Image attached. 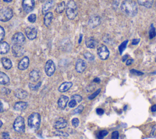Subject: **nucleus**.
I'll list each match as a JSON object with an SVG mask.
<instances>
[{"instance_id":"nucleus-35","label":"nucleus","mask_w":156,"mask_h":139,"mask_svg":"<svg viewBox=\"0 0 156 139\" xmlns=\"http://www.w3.org/2000/svg\"><path fill=\"white\" fill-rule=\"evenodd\" d=\"M72 99L75 100L77 102H80L82 100V98L79 95H74L72 97Z\"/></svg>"},{"instance_id":"nucleus-53","label":"nucleus","mask_w":156,"mask_h":139,"mask_svg":"<svg viewBox=\"0 0 156 139\" xmlns=\"http://www.w3.org/2000/svg\"><path fill=\"white\" fill-rule=\"evenodd\" d=\"M13 1V0H3V1L6 2V3H11Z\"/></svg>"},{"instance_id":"nucleus-32","label":"nucleus","mask_w":156,"mask_h":139,"mask_svg":"<svg viewBox=\"0 0 156 139\" xmlns=\"http://www.w3.org/2000/svg\"><path fill=\"white\" fill-rule=\"evenodd\" d=\"M156 35V32H155V29L154 27L153 24H151V29L150 30V39H153Z\"/></svg>"},{"instance_id":"nucleus-36","label":"nucleus","mask_w":156,"mask_h":139,"mask_svg":"<svg viewBox=\"0 0 156 139\" xmlns=\"http://www.w3.org/2000/svg\"><path fill=\"white\" fill-rule=\"evenodd\" d=\"M5 31L4 28L0 26V42H1L4 38Z\"/></svg>"},{"instance_id":"nucleus-16","label":"nucleus","mask_w":156,"mask_h":139,"mask_svg":"<svg viewBox=\"0 0 156 139\" xmlns=\"http://www.w3.org/2000/svg\"><path fill=\"white\" fill-rule=\"evenodd\" d=\"M69 98L67 96H64V95H62V96L60 97L58 100L57 104H58V106L59 108L64 109L66 108L67 106V103L68 102Z\"/></svg>"},{"instance_id":"nucleus-6","label":"nucleus","mask_w":156,"mask_h":139,"mask_svg":"<svg viewBox=\"0 0 156 139\" xmlns=\"http://www.w3.org/2000/svg\"><path fill=\"white\" fill-rule=\"evenodd\" d=\"M25 37L21 32H16L14 34L12 37V42L14 45H23L25 42Z\"/></svg>"},{"instance_id":"nucleus-12","label":"nucleus","mask_w":156,"mask_h":139,"mask_svg":"<svg viewBox=\"0 0 156 139\" xmlns=\"http://www.w3.org/2000/svg\"><path fill=\"white\" fill-rule=\"evenodd\" d=\"M86 68H87V64L83 59H79L77 60L75 66V68L77 72L81 73L85 71Z\"/></svg>"},{"instance_id":"nucleus-51","label":"nucleus","mask_w":156,"mask_h":139,"mask_svg":"<svg viewBox=\"0 0 156 139\" xmlns=\"http://www.w3.org/2000/svg\"><path fill=\"white\" fill-rule=\"evenodd\" d=\"M93 81L94 82H97V83H99V82H100V81H101V80H100V79H99V78H98V77H96V78H95V79L93 80Z\"/></svg>"},{"instance_id":"nucleus-20","label":"nucleus","mask_w":156,"mask_h":139,"mask_svg":"<svg viewBox=\"0 0 156 139\" xmlns=\"http://www.w3.org/2000/svg\"><path fill=\"white\" fill-rule=\"evenodd\" d=\"M10 49V46L6 42H0V54H4L7 53Z\"/></svg>"},{"instance_id":"nucleus-26","label":"nucleus","mask_w":156,"mask_h":139,"mask_svg":"<svg viewBox=\"0 0 156 139\" xmlns=\"http://www.w3.org/2000/svg\"><path fill=\"white\" fill-rule=\"evenodd\" d=\"M154 0H138V3L146 8H151L153 4Z\"/></svg>"},{"instance_id":"nucleus-41","label":"nucleus","mask_w":156,"mask_h":139,"mask_svg":"<svg viewBox=\"0 0 156 139\" xmlns=\"http://www.w3.org/2000/svg\"><path fill=\"white\" fill-rule=\"evenodd\" d=\"M151 136L152 137H156V125H155L152 130H151Z\"/></svg>"},{"instance_id":"nucleus-34","label":"nucleus","mask_w":156,"mask_h":139,"mask_svg":"<svg viewBox=\"0 0 156 139\" xmlns=\"http://www.w3.org/2000/svg\"><path fill=\"white\" fill-rule=\"evenodd\" d=\"M36 19H37V16L36 14H31L28 18V20L29 22L31 23H34L36 21Z\"/></svg>"},{"instance_id":"nucleus-24","label":"nucleus","mask_w":156,"mask_h":139,"mask_svg":"<svg viewBox=\"0 0 156 139\" xmlns=\"http://www.w3.org/2000/svg\"><path fill=\"white\" fill-rule=\"evenodd\" d=\"M27 106H28L27 102H23V101H19L15 104L14 109L16 110L21 111V110H24L27 107Z\"/></svg>"},{"instance_id":"nucleus-49","label":"nucleus","mask_w":156,"mask_h":139,"mask_svg":"<svg viewBox=\"0 0 156 139\" xmlns=\"http://www.w3.org/2000/svg\"><path fill=\"white\" fill-rule=\"evenodd\" d=\"M151 111L154 112H156V104H154V105H153L152 107H151Z\"/></svg>"},{"instance_id":"nucleus-38","label":"nucleus","mask_w":156,"mask_h":139,"mask_svg":"<svg viewBox=\"0 0 156 139\" xmlns=\"http://www.w3.org/2000/svg\"><path fill=\"white\" fill-rule=\"evenodd\" d=\"M101 92V89H98V90H97L95 92H94L93 94H92L91 95H90V96L89 97V100H93L94 99L95 97H97L98 95H99V93Z\"/></svg>"},{"instance_id":"nucleus-46","label":"nucleus","mask_w":156,"mask_h":139,"mask_svg":"<svg viewBox=\"0 0 156 139\" xmlns=\"http://www.w3.org/2000/svg\"><path fill=\"white\" fill-rule=\"evenodd\" d=\"M104 110L102 109H97V113L98 115H101L104 114Z\"/></svg>"},{"instance_id":"nucleus-30","label":"nucleus","mask_w":156,"mask_h":139,"mask_svg":"<svg viewBox=\"0 0 156 139\" xmlns=\"http://www.w3.org/2000/svg\"><path fill=\"white\" fill-rule=\"evenodd\" d=\"M127 43H128V40H125L119 46L118 49H119V51H120V54H122V53L124 51V50L126 49V48L127 47Z\"/></svg>"},{"instance_id":"nucleus-58","label":"nucleus","mask_w":156,"mask_h":139,"mask_svg":"<svg viewBox=\"0 0 156 139\" xmlns=\"http://www.w3.org/2000/svg\"><path fill=\"white\" fill-rule=\"evenodd\" d=\"M155 61H156V60H155Z\"/></svg>"},{"instance_id":"nucleus-52","label":"nucleus","mask_w":156,"mask_h":139,"mask_svg":"<svg viewBox=\"0 0 156 139\" xmlns=\"http://www.w3.org/2000/svg\"><path fill=\"white\" fill-rule=\"evenodd\" d=\"M127 55H125L123 57V59H122V60H123V62H125L126 61V60H127Z\"/></svg>"},{"instance_id":"nucleus-7","label":"nucleus","mask_w":156,"mask_h":139,"mask_svg":"<svg viewBox=\"0 0 156 139\" xmlns=\"http://www.w3.org/2000/svg\"><path fill=\"white\" fill-rule=\"evenodd\" d=\"M22 7L26 13H29L33 11L35 7V1L34 0H23Z\"/></svg>"},{"instance_id":"nucleus-1","label":"nucleus","mask_w":156,"mask_h":139,"mask_svg":"<svg viewBox=\"0 0 156 139\" xmlns=\"http://www.w3.org/2000/svg\"><path fill=\"white\" fill-rule=\"evenodd\" d=\"M121 10L129 16H134L137 14L138 7L133 0H125L121 5Z\"/></svg>"},{"instance_id":"nucleus-56","label":"nucleus","mask_w":156,"mask_h":139,"mask_svg":"<svg viewBox=\"0 0 156 139\" xmlns=\"http://www.w3.org/2000/svg\"><path fill=\"white\" fill-rule=\"evenodd\" d=\"M40 1L41 2H43V1H46V0H40Z\"/></svg>"},{"instance_id":"nucleus-47","label":"nucleus","mask_w":156,"mask_h":139,"mask_svg":"<svg viewBox=\"0 0 156 139\" xmlns=\"http://www.w3.org/2000/svg\"><path fill=\"white\" fill-rule=\"evenodd\" d=\"M2 136L3 138H9V135L7 133H4L2 134Z\"/></svg>"},{"instance_id":"nucleus-37","label":"nucleus","mask_w":156,"mask_h":139,"mask_svg":"<svg viewBox=\"0 0 156 139\" xmlns=\"http://www.w3.org/2000/svg\"><path fill=\"white\" fill-rule=\"evenodd\" d=\"M84 110V106L82 105H79V106H78L76 109L74 110V114H81V113Z\"/></svg>"},{"instance_id":"nucleus-8","label":"nucleus","mask_w":156,"mask_h":139,"mask_svg":"<svg viewBox=\"0 0 156 139\" xmlns=\"http://www.w3.org/2000/svg\"><path fill=\"white\" fill-rule=\"evenodd\" d=\"M97 53L101 60H106L109 58L110 52L106 46L101 45L98 48Z\"/></svg>"},{"instance_id":"nucleus-29","label":"nucleus","mask_w":156,"mask_h":139,"mask_svg":"<svg viewBox=\"0 0 156 139\" xmlns=\"http://www.w3.org/2000/svg\"><path fill=\"white\" fill-rule=\"evenodd\" d=\"M84 56L87 60H88L89 61H93L94 60V55L90 53V52H86V53L84 54Z\"/></svg>"},{"instance_id":"nucleus-25","label":"nucleus","mask_w":156,"mask_h":139,"mask_svg":"<svg viewBox=\"0 0 156 139\" xmlns=\"http://www.w3.org/2000/svg\"><path fill=\"white\" fill-rule=\"evenodd\" d=\"M1 63L4 68L6 70H9L12 68V63L11 62V60L6 57H3L1 60Z\"/></svg>"},{"instance_id":"nucleus-43","label":"nucleus","mask_w":156,"mask_h":139,"mask_svg":"<svg viewBox=\"0 0 156 139\" xmlns=\"http://www.w3.org/2000/svg\"><path fill=\"white\" fill-rule=\"evenodd\" d=\"M76 105V101L75 100H71V101L69 102V104H68L69 107H71V108H73V107H75Z\"/></svg>"},{"instance_id":"nucleus-15","label":"nucleus","mask_w":156,"mask_h":139,"mask_svg":"<svg viewBox=\"0 0 156 139\" xmlns=\"http://www.w3.org/2000/svg\"><path fill=\"white\" fill-rule=\"evenodd\" d=\"M101 23V19L98 16H94L89 20V25L92 28H94L99 25Z\"/></svg>"},{"instance_id":"nucleus-4","label":"nucleus","mask_w":156,"mask_h":139,"mask_svg":"<svg viewBox=\"0 0 156 139\" xmlns=\"http://www.w3.org/2000/svg\"><path fill=\"white\" fill-rule=\"evenodd\" d=\"M13 16V11L11 9L4 7L0 10V21L7 22L9 21Z\"/></svg>"},{"instance_id":"nucleus-48","label":"nucleus","mask_w":156,"mask_h":139,"mask_svg":"<svg viewBox=\"0 0 156 139\" xmlns=\"http://www.w3.org/2000/svg\"><path fill=\"white\" fill-rule=\"evenodd\" d=\"M133 61V60H131V59H129L127 60V62H126V65H131L132 64Z\"/></svg>"},{"instance_id":"nucleus-28","label":"nucleus","mask_w":156,"mask_h":139,"mask_svg":"<svg viewBox=\"0 0 156 139\" xmlns=\"http://www.w3.org/2000/svg\"><path fill=\"white\" fill-rule=\"evenodd\" d=\"M66 8V4L64 1H62L60 3H59L56 9V12L57 14H61L62 13Z\"/></svg>"},{"instance_id":"nucleus-18","label":"nucleus","mask_w":156,"mask_h":139,"mask_svg":"<svg viewBox=\"0 0 156 139\" xmlns=\"http://www.w3.org/2000/svg\"><path fill=\"white\" fill-rule=\"evenodd\" d=\"M67 126V121L63 118H59L54 123V128L57 129H60L66 128Z\"/></svg>"},{"instance_id":"nucleus-22","label":"nucleus","mask_w":156,"mask_h":139,"mask_svg":"<svg viewBox=\"0 0 156 139\" xmlns=\"http://www.w3.org/2000/svg\"><path fill=\"white\" fill-rule=\"evenodd\" d=\"M53 19V14L52 12H48L44 16V24L47 27H49Z\"/></svg>"},{"instance_id":"nucleus-19","label":"nucleus","mask_w":156,"mask_h":139,"mask_svg":"<svg viewBox=\"0 0 156 139\" xmlns=\"http://www.w3.org/2000/svg\"><path fill=\"white\" fill-rule=\"evenodd\" d=\"M40 77V72L36 70H34L31 71L29 73V79L31 81L36 82H37Z\"/></svg>"},{"instance_id":"nucleus-40","label":"nucleus","mask_w":156,"mask_h":139,"mask_svg":"<svg viewBox=\"0 0 156 139\" xmlns=\"http://www.w3.org/2000/svg\"><path fill=\"white\" fill-rule=\"evenodd\" d=\"M119 138V133L115 131L112 134V139H118Z\"/></svg>"},{"instance_id":"nucleus-21","label":"nucleus","mask_w":156,"mask_h":139,"mask_svg":"<svg viewBox=\"0 0 156 139\" xmlns=\"http://www.w3.org/2000/svg\"><path fill=\"white\" fill-rule=\"evenodd\" d=\"M73 85V83L71 82H65L60 85L59 87V91L60 92H65L70 89Z\"/></svg>"},{"instance_id":"nucleus-23","label":"nucleus","mask_w":156,"mask_h":139,"mask_svg":"<svg viewBox=\"0 0 156 139\" xmlns=\"http://www.w3.org/2000/svg\"><path fill=\"white\" fill-rule=\"evenodd\" d=\"M15 95L19 99H24L28 97V92L23 89H17L15 92Z\"/></svg>"},{"instance_id":"nucleus-2","label":"nucleus","mask_w":156,"mask_h":139,"mask_svg":"<svg viewBox=\"0 0 156 139\" xmlns=\"http://www.w3.org/2000/svg\"><path fill=\"white\" fill-rule=\"evenodd\" d=\"M28 126L31 129L35 130V131H37L41 123L40 115L37 112L32 113L28 118Z\"/></svg>"},{"instance_id":"nucleus-44","label":"nucleus","mask_w":156,"mask_h":139,"mask_svg":"<svg viewBox=\"0 0 156 139\" xmlns=\"http://www.w3.org/2000/svg\"><path fill=\"white\" fill-rule=\"evenodd\" d=\"M56 135H60V136H64V137H68V135L67 133H64V132H60V131H56Z\"/></svg>"},{"instance_id":"nucleus-39","label":"nucleus","mask_w":156,"mask_h":139,"mask_svg":"<svg viewBox=\"0 0 156 139\" xmlns=\"http://www.w3.org/2000/svg\"><path fill=\"white\" fill-rule=\"evenodd\" d=\"M72 125L74 128H77L78 126H79V120H78V118H73L72 120Z\"/></svg>"},{"instance_id":"nucleus-13","label":"nucleus","mask_w":156,"mask_h":139,"mask_svg":"<svg viewBox=\"0 0 156 139\" xmlns=\"http://www.w3.org/2000/svg\"><path fill=\"white\" fill-rule=\"evenodd\" d=\"M54 5V0H48L47 2H45L42 6V14L45 15L53 7Z\"/></svg>"},{"instance_id":"nucleus-50","label":"nucleus","mask_w":156,"mask_h":139,"mask_svg":"<svg viewBox=\"0 0 156 139\" xmlns=\"http://www.w3.org/2000/svg\"><path fill=\"white\" fill-rule=\"evenodd\" d=\"M3 111V103L1 101H0V112H2Z\"/></svg>"},{"instance_id":"nucleus-42","label":"nucleus","mask_w":156,"mask_h":139,"mask_svg":"<svg viewBox=\"0 0 156 139\" xmlns=\"http://www.w3.org/2000/svg\"><path fill=\"white\" fill-rule=\"evenodd\" d=\"M131 73L137 76H141V75H143V73L138 71V70H131Z\"/></svg>"},{"instance_id":"nucleus-3","label":"nucleus","mask_w":156,"mask_h":139,"mask_svg":"<svg viewBox=\"0 0 156 139\" xmlns=\"http://www.w3.org/2000/svg\"><path fill=\"white\" fill-rule=\"evenodd\" d=\"M66 14L70 20H74L77 15V7L73 0L69 1L66 6Z\"/></svg>"},{"instance_id":"nucleus-11","label":"nucleus","mask_w":156,"mask_h":139,"mask_svg":"<svg viewBox=\"0 0 156 139\" xmlns=\"http://www.w3.org/2000/svg\"><path fill=\"white\" fill-rule=\"evenodd\" d=\"M12 51L13 54L15 57H19L22 56L24 54L25 49L22 45H13V47L12 48Z\"/></svg>"},{"instance_id":"nucleus-27","label":"nucleus","mask_w":156,"mask_h":139,"mask_svg":"<svg viewBox=\"0 0 156 139\" xmlns=\"http://www.w3.org/2000/svg\"><path fill=\"white\" fill-rule=\"evenodd\" d=\"M9 77L3 72H0V84H7L9 82Z\"/></svg>"},{"instance_id":"nucleus-33","label":"nucleus","mask_w":156,"mask_h":139,"mask_svg":"<svg viewBox=\"0 0 156 139\" xmlns=\"http://www.w3.org/2000/svg\"><path fill=\"white\" fill-rule=\"evenodd\" d=\"M41 84H42V82H39L37 85H33V84H29V88H30L31 90L36 91V90H37L39 89V87H40Z\"/></svg>"},{"instance_id":"nucleus-10","label":"nucleus","mask_w":156,"mask_h":139,"mask_svg":"<svg viewBox=\"0 0 156 139\" xmlns=\"http://www.w3.org/2000/svg\"><path fill=\"white\" fill-rule=\"evenodd\" d=\"M26 36L29 40H34L37 37V31L34 27H28L25 29Z\"/></svg>"},{"instance_id":"nucleus-9","label":"nucleus","mask_w":156,"mask_h":139,"mask_svg":"<svg viewBox=\"0 0 156 139\" xmlns=\"http://www.w3.org/2000/svg\"><path fill=\"white\" fill-rule=\"evenodd\" d=\"M45 73L47 76H53L56 71V66L54 62L52 60H48L45 65Z\"/></svg>"},{"instance_id":"nucleus-57","label":"nucleus","mask_w":156,"mask_h":139,"mask_svg":"<svg viewBox=\"0 0 156 139\" xmlns=\"http://www.w3.org/2000/svg\"><path fill=\"white\" fill-rule=\"evenodd\" d=\"M2 139H11V138H3Z\"/></svg>"},{"instance_id":"nucleus-55","label":"nucleus","mask_w":156,"mask_h":139,"mask_svg":"<svg viewBox=\"0 0 156 139\" xmlns=\"http://www.w3.org/2000/svg\"><path fill=\"white\" fill-rule=\"evenodd\" d=\"M2 125H3V122H2V121L1 120H0V128H1V127L2 126Z\"/></svg>"},{"instance_id":"nucleus-45","label":"nucleus","mask_w":156,"mask_h":139,"mask_svg":"<svg viewBox=\"0 0 156 139\" xmlns=\"http://www.w3.org/2000/svg\"><path fill=\"white\" fill-rule=\"evenodd\" d=\"M140 41V39H134L132 40V44L134 45H137L138 43H139V42Z\"/></svg>"},{"instance_id":"nucleus-54","label":"nucleus","mask_w":156,"mask_h":139,"mask_svg":"<svg viewBox=\"0 0 156 139\" xmlns=\"http://www.w3.org/2000/svg\"><path fill=\"white\" fill-rule=\"evenodd\" d=\"M82 37V35H81V36H80V38H79V43H80V42H81Z\"/></svg>"},{"instance_id":"nucleus-31","label":"nucleus","mask_w":156,"mask_h":139,"mask_svg":"<svg viewBox=\"0 0 156 139\" xmlns=\"http://www.w3.org/2000/svg\"><path fill=\"white\" fill-rule=\"evenodd\" d=\"M108 134V131L106 130H102V131H99L97 134L98 139H103L104 137H106Z\"/></svg>"},{"instance_id":"nucleus-14","label":"nucleus","mask_w":156,"mask_h":139,"mask_svg":"<svg viewBox=\"0 0 156 139\" xmlns=\"http://www.w3.org/2000/svg\"><path fill=\"white\" fill-rule=\"evenodd\" d=\"M29 64V59L28 57H24L19 63L18 68L20 70H24L28 68Z\"/></svg>"},{"instance_id":"nucleus-17","label":"nucleus","mask_w":156,"mask_h":139,"mask_svg":"<svg viewBox=\"0 0 156 139\" xmlns=\"http://www.w3.org/2000/svg\"><path fill=\"white\" fill-rule=\"evenodd\" d=\"M85 45L89 48H95L98 45V42L94 37H90L86 39Z\"/></svg>"},{"instance_id":"nucleus-5","label":"nucleus","mask_w":156,"mask_h":139,"mask_svg":"<svg viewBox=\"0 0 156 139\" xmlns=\"http://www.w3.org/2000/svg\"><path fill=\"white\" fill-rule=\"evenodd\" d=\"M14 129L16 132L19 133H23L24 132L25 125L23 117L20 116L15 119L14 123Z\"/></svg>"}]
</instances>
